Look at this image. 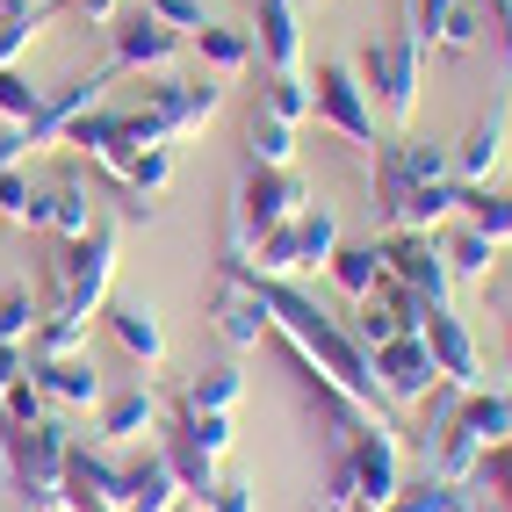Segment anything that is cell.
I'll return each mask as SVG.
<instances>
[{"instance_id": "obj_1", "label": "cell", "mask_w": 512, "mask_h": 512, "mask_svg": "<svg viewBox=\"0 0 512 512\" xmlns=\"http://www.w3.org/2000/svg\"><path fill=\"white\" fill-rule=\"evenodd\" d=\"M65 462H73V433L58 419L0 426V469H8L15 512H65Z\"/></svg>"}, {"instance_id": "obj_2", "label": "cell", "mask_w": 512, "mask_h": 512, "mask_svg": "<svg viewBox=\"0 0 512 512\" xmlns=\"http://www.w3.org/2000/svg\"><path fill=\"white\" fill-rule=\"evenodd\" d=\"M332 246H339V217L325 210V202H303L289 224L253 238L246 253H231V267H238V275H253V282H296L303 267H325Z\"/></svg>"}, {"instance_id": "obj_3", "label": "cell", "mask_w": 512, "mask_h": 512, "mask_svg": "<svg viewBox=\"0 0 512 512\" xmlns=\"http://www.w3.org/2000/svg\"><path fill=\"white\" fill-rule=\"evenodd\" d=\"M498 440H512V397H498V390H469V397L455 404V419L440 426V440L426 448V462H433L440 484H462V476L484 462Z\"/></svg>"}, {"instance_id": "obj_4", "label": "cell", "mask_w": 512, "mask_h": 512, "mask_svg": "<svg viewBox=\"0 0 512 512\" xmlns=\"http://www.w3.org/2000/svg\"><path fill=\"white\" fill-rule=\"evenodd\" d=\"M109 275H116V224L94 217V231L73 238V246H65V260L51 267V311H65V318H94L101 296H109Z\"/></svg>"}, {"instance_id": "obj_5", "label": "cell", "mask_w": 512, "mask_h": 512, "mask_svg": "<svg viewBox=\"0 0 512 512\" xmlns=\"http://www.w3.org/2000/svg\"><path fill=\"white\" fill-rule=\"evenodd\" d=\"M303 202H311V188H303L296 166H253L246 188H238V210H231V253H246L253 238H267L275 224H289Z\"/></svg>"}, {"instance_id": "obj_6", "label": "cell", "mask_w": 512, "mask_h": 512, "mask_svg": "<svg viewBox=\"0 0 512 512\" xmlns=\"http://www.w3.org/2000/svg\"><path fill=\"white\" fill-rule=\"evenodd\" d=\"M361 80H368L375 109H383L390 123H412V109H419V80H426V44L412 37V29H397V37L368 44Z\"/></svg>"}, {"instance_id": "obj_7", "label": "cell", "mask_w": 512, "mask_h": 512, "mask_svg": "<svg viewBox=\"0 0 512 512\" xmlns=\"http://www.w3.org/2000/svg\"><path fill=\"white\" fill-rule=\"evenodd\" d=\"M339 462L354 476V505L361 512H383L397 498V484H404V448H397V433L383 419H361L347 440H339Z\"/></svg>"}, {"instance_id": "obj_8", "label": "cell", "mask_w": 512, "mask_h": 512, "mask_svg": "<svg viewBox=\"0 0 512 512\" xmlns=\"http://www.w3.org/2000/svg\"><path fill=\"white\" fill-rule=\"evenodd\" d=\"M311 116L318 123H332L347 145H368L375 152V94H368V80H361V65H347V58H325L318 65V80H311Z\"/></svg>"}, {"instance_id": "obj_9", "label": "cell", "mask_w": 512, "mask_h": 512, "mask_svg": "<svg viewBox=\"0 0 512 512\" xmlns=\"http://www.w3.org/2000/svg\"><path fill=\"white\" fill-rule=\"evenodd\" d=\"M368 361H375V390H383V404H419V397H433V383H440L426 332H397V339H383Z\"/></svg>"}, {"instance_id": "obj_10", "label": "cell", "mask_w": 512, "mask_h": 512, "mask_svg": "<svg viewBox=\"0 0 512 512\" xmlns=\"http://www.w3.org/2000/svg\"><path fill=\"white\" fill-rule=\"evenodd\" d=\"M383 246V275H397L404 289H419L426 303H448V253H440V231H390L375 238Z\"/></svg>"}, {"instance_id": "obj_11", "label": "cell", "mask_w": 512, "mask_h": 512, "mask_svg": "<svg viewBox=\"0 0 512 512\" xmlns=\"http://www.w3.org/2000/svg\"><path fill=\"white\" fill-rule=\"evenodd\" d=\"M217 101H224V87H210V80H174V73H159L152 87H145V116L159 123V138L174 145V138H188V130H202L217 116Z\"/></svg>"}, {"instance_id": "obj_12", "label": "cell", "mask_w": 512, "mask_h": 512, "mask_svg": "<svg viewBox=\"0 0 512 512\" xmlns=\"http://www.w3.org/2000/svg\"><path fill=\"white\" fill-rule=\"evenodd\" d=\"M419 332H426V347H433L440 383H455V390H484V354H476V332L448 311V303H433Z\"/></svg>"}, {"instance_id": "obj_13", "label": "cell", "mask_w": 512, "mask_h": 512, "mask_svg": "<svg viewBox=\"0 0 512 512\" xmlns=\"http://www.w3.org/2000/svg\"><path fill=\"white\" fill-rule=\"evenodd\" d=\"M109 80H116V65H94V73L65 80L58 94H44L37 123H29V152H37V145H65V130H73V123H80L87 109H101V94H109Z\"/></svg>"}, {"instance_id": "obj_14", "label": "cell", "mask_w": 512, "mask_h": 512, "mask_svg": "<svg viewBox=\"0 0 512 512\" xmlns=\"http://www.w3.org/2000/svg\"><path fill=\"white\" fill-rule=\"evenodd\" d=\"M29 375H37V390L51 404H65V412H94V404L109 397V383H101V368H94L87 347L80 354H58V361H29Z\"/></svg>"}, {"instance_id": "obj_15", "label": "cell", "mask_w": 512, "mask_h": 512, "mask_svg": "<svg viewBox=\"0 0 512 512\" xmlns=\"http://www.w3.org/2000/svg\"><path fill=\"white\" fill-rule=\"evenodd\" d=\"M181 29H166V22H152V15H130L123 29H116V51H109V65L116 73H166V65L181 58Z\"/></svg>"}, {"instance_id": "obj_16", "label": "cell", "mask_w": 512, "mask_h": 512, "mask_svg": "<svg viewBox=\"0 0 512 512\" xmlns=\"http://www.w3.org/2000/svg\"><path fill=\"white\" fill-rule=\"evenodd\" d=\"M217 332H224V347H238V354L260 347V339L275 332V325H267V296H260V282L238 275V267H231V282L217 289Z\"/></svg>"}, {"instance_id": "obj_17", "label": "cell", "mask_w": 512, "mask_h": 512, "mask_svg": "<svg viewBox=\"0 0 512 512\" xmlns=\"http://www.w3.org/2000/svg\"><path fill=\"white\" fill-rule=\"evenodd\" d=\"M65 512H123V469L109 455L73 448V462H65Z\"/></svg>"}, {"instance_id": "obj_18", "label": "cell", "mask_w": 512, "mask_h": 512, "mask_svg": "<svg viewBox=\"0 0 512 512\" xmlns=\"http://www.w3.org/2000/svg\"><path fill=\"white\" fill-rule=\"evenodd\" d=\"M253 51L267 58V73H303V22H296V0H260V15H253Z\"/></svg>"}, {"instance_id": "obj_19", "label": "cell", "mask_w": 512, "mask_h": 512, "mask_svg": "<svg viewBox=\"0 0 512 512\" xmlns=\"http://www.w3.org/2000/svg\"><path fill=\"white\" fill-rule=\"evenodd\" d=\"M101 318H109V332L130 347V361H145V368L166 361V332H159L152 303H138V296H101Z\"/></svg>"}, {"instance_id": "obj_20", "label": "cell", "mask_w": 512, "mask_h": 512, "mask_svg": "<svg viewBox=\"0 0 512 512\" xmlns=\"http://www.w3.org/2000/svg\"><path fill=\"white\" fill-rule=\"evenodd\" d=\"M455 512H512V440H498L455 484Z\"/></svg>"}, {"instance_id": "obj_21", "label": "cell", "mask_w": 512, "mask_h": 512, "mask_svg": "<svg viewBox=\"0 0 512 512\" xmlns=\"http://www.w3.org/2000/svg\"><path fill=\"white\" fill-rule=\"evenodd\" d=\"M181 498H188V491H181L174 462H166V448H152L145 462L123 469V512H174Z\"/></svg>"}, {"instance_id": "obj_22", "label": "cell", "mask_w": 512, "mask_h": 512, "mask_svg": "<svg viewBox=\"0 0 512 512\" xmlns=\"http://www.w3.org/2000/svg\"><path fill=\"white\" fill-rule=\"evenodd\" d=\"M498 159H505V101H491V116H476L469 138L455 145V181L462 188H484Z\"/></svg>"}, {"instance_id": "obj_23", "label": "cell", "mask_w": 512, "mask_h": 512, "mask_svg": "<svg viewBox=\"0 0 512 512\" xmlns=\"http://www.w3.org/2000/svg\"><path fill=\"white\" fill-rule=\"evenodd\" d=\"M51 231L65 238V246L94 231V188H87V174H65V181H51Z\"/></svg>"}, {"instance_id": "obj_24", "label": "cell", "mask_w": 512, "mask_h": 512, "mask_svg": "<svg viewBox=\"0 0 512 512\" xmlns=\"http://www.w3.org/2000/svg\"><path fill=\"white\" fill-rule=\"evenodd\" d=\"M325 275L339 282V296H347V303H361V296L375 289V275H383V246H347V238H339L332 260H325Z\"/></svg>"}, {"instance_id": "obj_25", "label": "cell", "mask_w": 512, "mask_h": 512, "mask_svg": "<svg viewBox=\"0 0 512 512\" xmlns=\"http://www.w3.org/2000/svg\"><path fill=\"white\" fill-rule=\"evenodd\" d=\"M152 426H159V397H152L145 383L101 404V440H138V433H152Z\"/></svg>"}, {"instance_id": "obj_26", "label": "cell", "mask_w": 512, "mask_h": 512, "mask_svg": "<svg viewBox=\"0 0 512 512\" xmlns=\"http://www.w3.org/2000/svg\"><path fill=\"white\" fill-rule=\"evenodd\" d=\"M188 44H195L202 58H210L217 73H246V65L260 58V51H253V29H231V22H202Z\"/></svg>"}, {"instance_id": "obj_27", "label": "cell", "mask_w": 512, "mask_h": 512, "mask_svg": "<svg viewBox=\"0 0 512 512\" xmlns=\"http://www.w3.org/2000/svg\"><path fill=\"white\" fill-rule=\"evenodd\" d=\"M0 224H51V188L29 181L22 166L0 174Z\"/></svg>"}, {"instance_id": "obj_28", "label": "cell", "mask_w": 512, "mask_h": 512, "mask_svg": "<svg viewBox=\"0 0 512 512\" xmlns=\"http://www.w3.org/2000/svg\"><path fill=\"white\" fill-rule=\"evenodd\" d=\"M440 253H448V275L484 282V275H491V260H498V238H491V231H476V224H462L455 238H440Z\"/></svg>"}, {"instance_id": "obj_29", "label": "cell", "mask_w": 512, "mask_h": 512, "mask_svg": "<svg viewBox=\"0 0 512 512\" xmlns=\"http://www.w3.org/2000/svg\"><path fill=\"white\" fill-rule=\"evenodd\" d=\"M246 152H253V166H296V123L253 109V123H246Z\"/></svg>"}, {"instance_id": "obj_30", "label": "cell", "mask_w": 512, "mask_h": 512, "mask_svg": "<svg viewBox=\"0 0 512 512\" xmlns=\"http://www.w3.org/2000/svg\"><path fill=\"white\" fill-rule=\"evenodd\" d=\"M87 347V318H65V311H44L37 339H29V361H58V354H80Z\"/></svg>"}, {"instance_id": "obj_31", "label": "cell", "mask_w": 512, "mask_h": 512, "mask_svg": "<svg viewBox=\"0 0 512 512\" xmlns=\"http://www.w3.org/2000/svg\"><path fill=\"white\" fill-rule=\"evenodd\" d=\"M238 390H246V375H238V368H202L181 404H188V412H231Z\"/></svg>"}, {"instance_id": "obj_32", "label": "cell", "mask_w": 512, "mask_h": 512, "mask_svg": "<svg viewBox=\"0 0 512 512\" xmlns=\"http://www.w3.org/2000/svg\"><path fill=\"white\" fill-rule=\"evenodd\" d=\"M462 210H469L476 231H491L498 246L512 238V188H462Z\"/></svg>"}, {"instance_id": "obj_33", "label": "cell", "mask_w": 512, "mask_h": 512, "mask_svg": "<svg viewBox=\"0 0 512 512\" xmlns=\"http://www.w3.org/2000/svg\"><path fill=\"white\" fill-rule=\"evenodd\" d=\"M37 325H44L37 296H29V289H0V347H29Z\"/></svg>"}, {"instance_id": "obj_34", "label": "cell", "mask_w": 512, "mask_h": 512, "mask_svg": "<svg viewBox=\"0 0 512 512\" xmlns=\"http://www.w3.org/2000/svg\"><path fill=\"white\" fill-rule=\"evenodd\" d=\"M37 419H51V397L37 390V375H15L8 390H0V426H37Z\"/></svg>"}, {"instance_id": "obj_35", "label": "cell", "mask_w": 512, "mask_h": 512, "mask_svg": "<svg viewBox=\"0 0 512 512\" xmlns=\"http://www.w3.org/2000/svg\"><path fill=\"white\" fill-rule=\"evenodd\" d=\"M260 109L282 116V123H303V116H311V80H303V73H275L260 87Z\"/></svg>"}, {"instance_id": "obj_36", "label": "cell", "mask_w": 512, "mask_h": 512, "mask_svg": "<svg viewBox=\"0 0 512 512\" xmlns=\"http://www.w3.org/2000/svg\"><path fill=\"white\" fill-rule=\"evenodd\" d=\"M347 332H354V339H361V347L375 354V347H383V339H397V332H404V318H397V311H390V303H383V296H375V289H368V296L354 303V325H347Z\"/></svg>"}, {"instance_id": "obj_37", "label": "cell", "mask_w": 512, "mask_h": 512, "mask_svg": "<svg viewBox=\"0 0 512 512\" xmlns=\"http://www.w3.org/2000/svg\"><path fill=\"white\" fill-rule=\"evenodd\" d=\"M383 512H455V484H440V476H412V484H397V498Z\"/></svg>"}, {"instance_id": "obj_38", "label": "cell", "mask_w": 512, "mask_h": 512, "mask_svg": "<svg viewBox=\"0 0 512 512\" xmlns=\"http://www.w3.org/2000/svg\"><path fill=\"white\" fill-rule=\"evenodd\" d=\"M166 181H174V145H152V152H138V159H130V174H123V188H130V195H145V202H152Z\"/></svg>"}, {"instance_id": "obj_39", "label": "cell", "mask_w": 512, "mask_h": 512, "mask_svg": "<svg viewBox=\"0 0 512 512\" xmlns=\"http://www.w3.org/2000/svg\"><path fill=\"white\" fill-rule=\"evenodd\" d=\"M455 8H462V0H404V29H412V37H419V44L433 51L440 37H448Z\"/></svg>"}, {"instance_id": "obj_40", "label": "cell", "mask_w": 512, "mask_h": 512, "mask_svg": "<svg viewBox=\"0 0 512 512\" xmlns=\"http://www.w3.org/2000/svg\"><path fill=\"white\" fill-rule=\"evenodd\" d=\"M37 109H44V94L37 87H29L22 73H15V65H0V123H37Z\"/></svg>"}, {"instance_id": "obj_41", "label": "cell", "mask_w": 512, "mask_h": 512, "mask_svg": "<svg viewBox=\"0 0 512 512\" xmlns=\"http://www.w3.org/2000/svg\"><path fill=\"white\" fill-rule=\"evenodd\" d=\"M174 426L195 440L202 455H224V448H231V412H188V404H181V419H174Z\"/></svg>"}, {"instance_id": "obj_42", "label": "cell", "mask_w": 512, "mask_h": 512, "mask_svg": "<svg viewBox=\"0 0 512 512\" xmlns=\"http://www.w3.org/2000/svg\"><path fill=\"white\" fill-rule=\"evenodd\" d=\"M195 505H202V512H260V491H253V484H238V476H224V484H210Z\"/></svg>"}, {"instance_id": "obj_43", "label": "cell", "mask_w": 512, "mask_h": 512, "mask_svg": "<svg viewBox=\"0 0 512 512\" xmlns=\"http://www.w3.org/2000/svg\"><path fill=\"white\" fill-rule=\"evenodd\" d=\"M145 15L166 22V29H181V37H195L202 29V0H145Z\"/></svg>"}, {"instance_id": "obj_44", "label": "cell", "mask_w": 512, "mask_h": 512, "mask_svg": "<svg viewBox=\"0 0 512 512\" xmlns=\"http://www.w3.org/2000/svg\"><path fill=\"white\" fill-rule=\"evenodd\" d=\"M22 159H29V130L8 123V130H0V174H8V166H22Z\"/></svg>"}, {"instance_id": "obj_45", "label": "cell", "mask_w": 512, "mask_h": 512, "mask_svg": "<svg viewBox=\"0 0 512 512\" xmlns=\"http://www.w3.org/2000/svg\"><path fill=\"white\" fill-rule=\"evenodd\" d=\"M65 8H80V15H87L94 29H109V22H116V8H123V0H65Z\"/></svg>"}, {"instance_id": "obj_46", "label": "cell", "mask_w": 512, "mask_h": 512, "mask_svg": "<svg viewBox=\"0 0 512 512\" xmlns=\"http://www.w3.org/2000/svg\"><path fill=\"white\" fill-rule=\"evenodd\" d=\"M44 0H0V15H37Z\"/></svg>"}, {"instance_id": "obj_47", "label": "cell", "mask_w": 512, "mask_h": 512, "mask_svg": "<svg viewBox=\"0 0 512 512\" xmlns=\"http://www.w3.org/2000/svg\"><path fill=\"white\" fill-rule=\"evenodd\" d=\"M491 15H498V29L512 37V0H491Z\"/></svg>"}, {"instance_id": "obj_48", "label": "cell", "mask_w": 512, "mask_h": 512, "mask_svg": "<svg viewBox=\"0 0 512 512\" xmlns=\"http://www.w3.org/2000/svg\"><path fill=\"white\" fill-rule=\"evenodd\" d=\"M505 44H512V37H505Z\"/></svg>"}, {"instance_id": "obj_49", "label": "cell", "mask_w": 512, "mask_h": 512, "mask_svg": "<svg viewBox=\"0 0 512 512\" xmlns=\"http://www.w3.org/2000/svg\"><path fill=\"white\" fill-rule=\"evenodd\" d=\"M505 397H512V390H505Z\"/></svg>"}]
</instances>
